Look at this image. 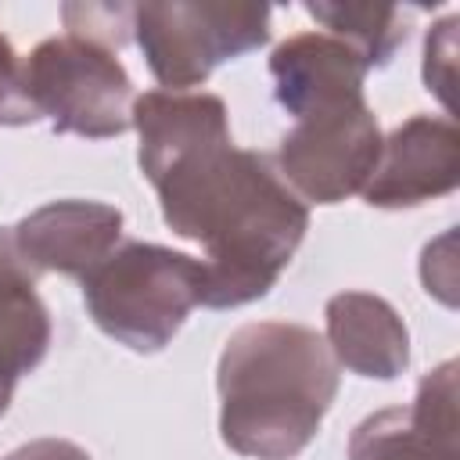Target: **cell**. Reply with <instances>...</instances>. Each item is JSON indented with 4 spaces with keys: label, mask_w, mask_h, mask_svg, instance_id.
I'll return each mask as SVG.
<instances>
[{
    "label": "cell",
    "mask_w": 460,
    "mask_h": 460,
    "mask_svg": "<svg viewBox=\"0 0 460 460\" xmlns=\"http://www.w3.org/2000/svg\"><path fill=\"white\" fill-rule=\"evenodd\" d=\"M133 126L165 226L205 248L201 305L270 295L309 230V208L266 155L234 147L223 97L147 90L133 101Z\"/></svg>",
    "instance_id": "cell-1"
},
{
    "label": "cell",
    "mask_w": 460,
    "mask_h": 460,
    "mask_svg": "<svg viewBox=\"0 0 460 460\" xmlns=\"http://www.w3.org/2000/svg\"><path fill=\"white\" fill-rule=\"evenodd\" d=\"M216 388L219 435L234 453L291 460L316 438L338 395V363L313 327L259 320L226 338Z\"/></svg>",
    "instance_id": "cell-2"
},
{
    "label": "cell",
    "mask_w": 460,
    "mask_h": 460,
    "mask_svg": "<svg viewBox=\"0 0 460 460\" xmlns=\"http://www.w3.org/2000/svg\"><path fill=\"white\" fill-rule=\"evenodd\" d=\"M93 323L133 352H162L205 302V262L151 241L115 248L83 277Z\"/></svg>",
    "instance_id": "cell-3"
},
{
    "label": "cell",
    "mask_w": 460,
    "mask_h": 460,
    "mask_svg": "<svg viewBox=\"0 0 460 460\" xmlns=\"http://www.w3.org/2000/svg\"><path fill=\"white\" fill-rule=\"evenodd\" d=\"M22 97L54 133L108 140L133 126V79L111 47L83 36H50L22 61Z\"/></svg>",
    "instance_id": "cell-4"
},
{
    "label": "cell",
    "mask_w": 460,
    "mask_h": 460,
    "mask_svg": "<svg viewBox=\"0 0 460 460\" xmlns=\"http://www.w3.org/2000/svg\"><path fill=\"white\" fill-rule=\"evenodd\" d=\"M133 32L144 50L151 75L183 93L248 50H259L270 40V7L266 4H140L133 7Z\"/></svg>",
    "instance_id": "cell-5"
},
{
    "label": "cell",
    "mask_w": 460,
    "mask_h": 460,
    "mask_svg": "<svg viewBox=\"0 0 460 460\" xmlns=\"http://www.w3.org/2000/svg\"><path fill=\"white\" fill-rule=\"evenodd\" d=\"M381 140L385 137L370 104L302 119L277 147V176L302 201L338 205L363 194L381 158Z\"/></svg>",
    "instance_id": "cell-6"
},
{
    "label": "cell",
    "mask_w": 460,
    "mask_h": 460,
    "mask_svg": "<svg viewBox=\"0 0 460 460\" xmlns=\"http://www.w3.org/2000/svg\"><path fill=\"white\" fill-rule=\"evenodd\" d=\"M460 183V133L453 119L410 115L381 140V158L363 187L374 208H417Z\"/></svg>",
    "instance_id": "cell-7"
},
{
    "label": "cell",
    "mask_w": 460,
    "mask_h": 460,
    "mask_svg": "<svg viewBox=\"0 0 460 460\" xmlns=\"http://www.w3.org/2000/svg\"><path fill=\"white\" fill-rule=\"evenodd\" d=\"M349 460H456V359L424 374L410 406L363 417L349 435Z\"/></svg>",
    "instance_id": "cell-8"
},
{
    "label": "cell",
    "mask_w": 460,
    "mask_h": 460,
    "mask_svg": "<svg viewBox=\"0 0 460 460\" xmlns=\"http://www.w3.org/2000/svg\"><path fill=\"white\" fill-rule=\"evenodd\" d=\"M367 61L331 32H298L270 54L277 101L295 122L367 104Z\"/></svg>",
    "instance_id": "cell-9"
},
{
    "label": "cell",
    "mask_w": 460,
    "mask_h": 460,
    "mask_svg": "<svg viewBox=\"0 0 460 460\" xmlns=\"http://www.w3.org/2000/svg\"><path fill=\"white\" fill-rule=\"evenodd\" d=\"M11 237L32 273H68L83 280L119 248L122 212L104 201L65 198L29 212L11 226Z\"/></svg>",
    "instance_id": "cell-10"
},
{
    "label": "cell",
    "mask_w": 460,
    "mask_h": 460,
    "mask_svg": "<svg viewBox=\"0 0 460 460\" xmlns=\"http://www.w3.org/2000/svg\"><path fill=\"white\" fill-rule=\"evenodd\" d=\"M327 349L334 363L359 377L392 381L410 363V331L402 316L370 291H338L327 309Z\"/></svg>",
    "instance_id": "cell-11"
},
{
    "label": "cell",
    "mask_w": 460,
    "mask_h": 460,
    "mask_svg": "<svg viewBox=\"0 0 460 460\" xmlns=\"http://www.w3.org/2000/svg\"><path fill=\"white\" fill-rule=\"evenodd\" d=\"M50 349V313L36 295V273L22 262L14 237L0 226V417L14 385L43 363Z\"/></svg>",
    "instance_id": "cell-12"
},
{
    "label": "cell",
    "mask_w": 460,
    "mask_h": 460,
    "mask_svg": "<svg viewBox=\"0 0 460 460\" xmlns=\"http://www.w3.org/2000/svg\"><path fill=\"white\" fill-rule=\"evenodd\" d=\"M305 11L331 29L341 43H349L367 68L388 65L392 54L406 43L410 14L392 4H305Z\"/></svg>",
    "instance_id": "cell-13"
},
{
    "label": "cell",
    "mask_w": 460,
    "mask_h": 460,
    "mask_svg": "<svg viewBox=\"0 0 460 460\" xmlns=\"http://www.w3.org/2000/svg\"><path fill=\"white\" fill-rule=\"evenodd\" d=\"M61 14L72 36L97 40L104 47H119L126 40V29H133V7L122 4H65Z\"/></svg>",
    "instance_id": "cell-14"
},
{
    "label": "cell",
    "mask_w": 460,
    "mask_h": 460,
    "mask_svg": "<svg viewBox=\"0 0 460 460\" xmlns=\"http://www.w3.org/2000/svg\"><path fill=\"white\" fill-rule=\"evenodd\" d=\"M453 54H456V18H442L424 40V86L453 111Z\"/></svg>",
    "instance_id": "cell-15"
},
{
    "label": "cell",
    "mask_w": 460,
    "mask_h": 460,
    "mask_svg": "<svg viewBox=\"0 0 460 460\" xmlns=\"http://www.w3.org/2000/svg\"><path fill=\"white\" fill-rule=\"evenodd\" d=\"M36 122V111L22 97V58L0 36V126H25Z\"/></svg>",
    "instance_id": "cell-16"
},
{
    "label": "cell",
    "mask_w": 460,
    "mask_h": 460,
    "mask_svg": "<svg viewBox=\"0 0 460 460\" xmlns=\"http://www.w3.org/2000/svg\"><path fill=\"white\" fill-rule=\"evenodd\" d=\"M4 460H93V456L68 438H36V442L18 446Z\"/></svg>",
    "instance_id": "cell-17"
}]
</instances>
